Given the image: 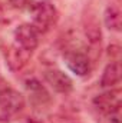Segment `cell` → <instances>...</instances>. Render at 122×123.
Masks as SVG:
<instances>
[{"label": "cell", "instance_id": "cell-1", "mask_svg": "<svg viewBox=\"0 0 122 123\" xmlns=\"http://www.w3.org/2000/svg\"><path fill=\"white\" fill-rule=\"evenodd\" d=\"M30 16H32V25L36 27V30L47 31L50 27H53L58 22V10L53 4L49 1H39L30 6Z\"/></svg>", "mask_w": 122, "mask_h": 123}, {"label": "cell", "instance_id": "cell-2", "mask_svg": "<svg viewBox=\"0 0 122 123\" xmlns=\"http://www.w3.org/2000/svg\"><path fill=\"white\" fill-rule=\"evenodd\" d=\"M25 107V96L13 87H3L0 90V109L4 115H16Z\"/></svg>", "mask_w": 122, "mask_h": 123}, {"label": "cell", "instance_id": "cell-3", "mask_svg": "<svg viewBox=\"0 0 122 123\" xmlns=\"http://www.w3.org/2000/svg\"><path fill=\"white\" fill-rule=\"evenodd\" d=\"M14 40H16L17 46H20L29 52H33L39 44V31L30 23H23L16 27Z\"/></svg>", "mask_w": 122, "mask_h": 123}, {"label": "cell", "instance_id": "cell-4", "mask_svg": "<svg viewBox=\"0 0 122 123\" xmlns=\"http://www.w3.org/2000/svg\"><path fill=\"white\" fill-rule=\"evenodd\" d=\"M93 105L101 113L119 112V109H121V90L111 89L109 92L98 94L93 99Z\"/></svg>", "mask_w": 122, "mask_h": 123}, {"label": "cell", "instance_id": "cell-5", "mask_svg": "<svg viewBox=\"0 0 122 123\" xmlns=\"http://www.w3.org/2000/svg\"><path fill=\"white\" fill-rule=\"evenodd\" d=\"M65 63L68 69L76 76H86L91 72V60L86 53L72 50L65 55Z\"/></svg>", "mask_w": 122, "mask_h": 123}, {"label": "cell", "instance_id": "cell-6", "mask_svg": "<svg viewBox=\"0 0 122 123\" xmlns=\"http://www.w3.org/2000/svg\"><path fill=\"white\" fill-rule=\"evenodd\" d=\"M43 77H45V82L58 93H69L73 89V82L72 79L63 73L62 70H56V69H50V70H46L43 73Z\"/></svg>", "mask_w": 122, "mask_h": 123}, {"label": "cell", "instance_id": "cell-7", "mask_svg": "<svg viewBox=\"0 0 122 123\" xmlns=\"http://www.w3.org/2000/svg\"><path fill=\"white\" fill-rule=\"evenodd\" d=\"M30 56H32V52L23 49V47H20V46H17V44L10 46V47L6 50V53H4L6 63H7V66L10 67V70H13V72L22 70V69L27 64Z\"/></svg>", "mask_w": 122, "mask_h": 123}, {"label": "cell", "instance_id": "cell-8", "mask_svg": "<svg viewBox=\"0 0 122 123\" xmlns=\"http://www.w3.org/2000/svg\"><path fill=\"white\" fill-rule=\"evenodd\" d=\"M26 90L29 93L30 102L34 106H43L45 103L50 102V96L47 90L45 89V86H42V83L36 79H29L26 80Z\"/></svg>", "mask_w": 122, "mask_h": 123}, {"label": "cell", "instance_id": "cell-9", "mask_svg": "<svg viewBox=\"0 0 122 123\" xmlns=\"http://www.w3.org/2000/svg\"><path fill=\"white\" fill-rule=\"evenodd\" d=\"M122 76V69L119 62H111L102 73L101 77V86L102 87H114L115 85H118L121 82Z\"/></svg>", "mask_w": 122, "mask_h": 123}, {"label": "cell", "instance_id": "cell-10", "mask_svg": "<svg viewBox=\"0 0 122 123\" xmlns=\"http://www.w3.org/2000/svg\"><path fill=\"white\" fill-rule=\"evenodd\" d=\"M105 25L109 30H121V13L116 7H108L105 12Z\"/></svg>", "mask_w": 122, "mask_h": 123}, {"label": "cell", "instance_id": "cell-11", "mask_svg": "<svg viewBox=\"0 0 122 123\" xmlns=\"http://www.w3.org/2000/svg\"><path fill=\"white\" fill-rule=\"evenodd\" d=\"M98 123H121L119 120V112H112V113H102V117Z\"/></svg>", "mask_w": 122, "mask_h": 123}, {"label": "cell", "instance_id": "cell-12", "mask_svg": "<svg viewBox=\"0 0 122 123\" xmlns=\"http://www.w3.org/2000/svg\"><path fill=\"white\" fill-rule=\"evenodd\" d=\"M9 4L14 9H19V10H23V9H27L30 7L32 4V0H7Z\"/></svg>", "mask_w": 122, "mask_h": 123}, {"label": "cell", "instance_id": "cell-13", "mask_svg": "<svg viewBox=\"0 0 122 123\" xmlns=\"http://www.w3.org/2000/svg\"><path fill=\"white\" fill-rule=\"evenodd\" d=\"M26 123H39V122H34V120H29V122H26Z\"/></svg>", "mask_w": 122, "mask_h": 123}]
</instances>
